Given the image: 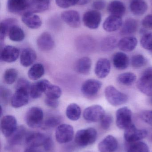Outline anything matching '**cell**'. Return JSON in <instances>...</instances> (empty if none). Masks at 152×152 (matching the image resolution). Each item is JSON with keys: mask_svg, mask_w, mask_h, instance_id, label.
Wrapping results in <instances>:
<instances>
[{"mask_svg": "<svg viewBox=\"0 0 152 152\" xmlns=\"http://www.w3.org/2000/svg\"><path fill=\"white\" fill-rule=\"evenodd\" d=\"M137 87L143 94L152 96V74H143L137 81Z\"/></svg>", "mask_w": 152, "mask_h": 152, "instance_id": "16", "label": "cell"}, {"mask_svg": "<svg viewBox=\"0 0 152 152\" xmlns=\"http://www.w3.org/2000/svg\"><path fill=\"white\" fill-rule=\"evenodd\" d=\"M138 28V23L134 19L129 18L126 20L122 25L120 33L122 35H129L134 34Z\"/></svg>", "mask_w": 152, "mask_h": 152, "instance_id": "31", "label": "cell"}, {"mask_svg": "<svg viewBox=\"0 0 152 152\" xmlns=\"http://www.w3.org/2000/svg\"><path fill=\"white\" fill-rule=\"evenodd\" d=\"M44 73V66L40 63H37L29 69L28 72V75L30 79L36 80L43 77Z\"/></svg>", "mask_w": 152, "mask_h": 152, "instance_id": "35", "label": "cell"}, {"mask_svg": "<svg viewBox=\"0 0 152 152\" xmlns=\"http://www.w3.org/2000/svg\"><path fill=\"white\" fill-rule=\"evenodd\" d=\"M48 137L45 134L39 132L28 133L25 141L26 147L36 149L43 146Z\"/></svg>", "mask_w": 152, "mask_h": 152, "instance_id": "12", "label": "cell"}, {"mask_svg": "<svg viewBox=\"0 0 152 152\" xmlns=\"http://www.w3.org/2000/svg\"><path fill=\"white\" fill-rule=\"evenodd\" d=\"M141 118L145 122L152 126V110L145 111L141 114Z\"/></svg>", "mask_w": 152, "mask_h": 152, "instance_id": "48", "label": "cell"}, {"mask_svg": "<svg viewBox=\"0 0 152 152\" xmlns=\"http://www.w3.org/2000/svg\"><path fill=\"white\" fill-rule=\"evenodd\" d=\"M31 85L28 80L25 79H20L17 83L16 88L23 87L27 88L30 90V87Z\"/></svg>", "mask_w": 152, "mask_h": 152, "instance_id": "52", "label": "cell"}, {"mask_svg": "<svg viewBox=\"0 0 152 152\" xmlns=\"http://www.w3.org/2000/svg\"><path fill=\"white\" fill-rule=\"evenodd\" d=\"M80 0H55L57 6L62 9H67L79 4Z\"/></svg>", "mask_w": 152, "mask_h": 152, "instance_id": "45", "label": "cell"}, {"mask_svg": "<svg viewBox=\"0 0 152 152\" xmlns=\"http://www.w3.org/2000/svg\"><path fill=\"white\" fill-rule=\"evenodd\" d=\"M25 152H38L36 150L35 148H29L26 147L25 150Z\"/></svg>", "mask_w": 152, "mask_h": 152, "instance_id": "54", "label": "cell"}, {"mask_svg": "<svg viewBox=\"0 0 152 152\" xmlns=\"http://www.w3.org/2000/svg\"><path fill=\"white\" fill-rule=\"evenodd\" d=\"M123 25V20L121 17L111 15L104 20L103 23L104 29L108 32L117 31Z\"/></svg>", "mask_w": 152, "mask_h": 152, "instance_id": "21", "label": "cell"}, {"mask_svg": "<svg viewBox=\"0 0 152 152\" xmlns=\"http://www.w3.org/2000/svg\"><path fill=\"white\" fill-rule=\"evenodd\" d=\"M117 140L112 135L106 136L98 145L100 152H114L117 149Z\"/></svg>", "mask_w": 152, "mask_h": 152, "instance_id": "19", "label": "cell"}, {"mask_svg": "<svg viewBox=\"0 0 152 152\" xmlns=\"http://www.w3.org/2000/svg\"><path fill=\"white\" fill-rule=\"evenodd\" d=\"M77 44L78 45V48L85 51L92 48V45L93 44V40L88 37H81L78 39Z\"/></svg>", "mask_w": 152, "mask_h": 152, "instance_id": "44", "label": "cell"}, {"mask_svg": "<svg viewBox=\"0 0 152 152\" xmlns=\"http://www.w3.org/2000/svg\"><path fill=\"white\" fill-rule=\"evenodd\" d=\"M53 145L52 139L49 136L46 140L44 145H43V147L46 151H50L52 149Z\"/></svg>", "mask_w": 152, "mask_h": 152, "instance_id": "53", "label": "cell"}, {"mask_svg": "<svg viewBox=\"0 0 152 152\" xmlns=\"http://www.w3.org/2000/svg\"><path fill=\"white\" fill-rule=\"evenodd\" d=\"M112 62L115 68L118 70H124L129 66V60L126 53L119 52L114 54L112 58Z\"/></svg>", "mask_w": 152, "mask_h": 152, "instance_id": "27", "label": "cell"}, {"mask_svg": "<svg viewBox=\"0 0 152 152\" xmlns=\"http://www.w3.org/2000/svg\"><path fill=\"white\" fill-rule=\"evenodd\" d=\"M18 76V72L13 68L9 69L4 72V82L8 85H11L15 82Z\"/></svg>", "mask_w": 152, "mask_h": 152, "instance_id": "40", "label": "cell"}, {"mask_svg": "<svg viewBox=\"0 0 152 152\" xmlns=\"http://www.w3.org/2000/svg\"><path fill=\"white\" fill-rule=\"evenodd\" d=\"M8 36L10 40L11 41L15 42H20L24 40L25 33L21 28L15 25L10 28Z\"/></svg>", "mask_w": 152, "mask_h": 152, "instance_id": "34", "label": "cell"}, {"mask_svg": "<svg viewBox=\"0 0 152 152\" xmlns=\"http://www.w3.org/2000/svg\"><path fill=\"white\" fill-rule=\"evenodd\" d=\"M1 131L5 137H9L16 130L17 121L16 118L12 115H6L1 120Z\"/></svg>", "mask_w": 152, "mask_h": 152, "instance_id": "11", "label": "cell"}, {"mask_svg": "<svg viewBox=\"0 0 152 152\" xmlns=\"http://www.w3.org/2000/svg\"><path fill=\"white\" fill-rule=\"evenodd\" d=\"M74 135V129L72 126L68 124L59 125L55 131L56 141L60 144L68 143L71 142Z\"/></svg>", "mask_w": 152, "mask_h": 152, "instance_id": "4", "label": "cell"}, {"mask_svg": "<svg viewBox=\"0 0 152 152\" xmlns=\"http://www.w3.org/2000/svg\"><path fill=\"white\" fill-rule=\"evenodd\" d=\"M117 39L113 37H109L104 38L101 42V48L104 52L111 51L117 45Z\"/></svg>", "mask_w": 152, "mask_h": 152, "instance_id": "37", "label": "cell"}, {"mask_svg": "<svg viewBox=\"0 0 152 152\" xmlns=\"http://www.w3.org/2000/svg\"><path fill=\"white\" fill-rule=\"evenodd\" d=\"M28 133L26 129L23 126L18 127L14 133L8 137V143L11 145H16L21 144L23 141H26Z\"/></svg>", "mask_w": 152, "mask_h": 152, "instance_id": "22", "label": "cell"}, {"mask_svg": "<svg viewBox=\"0 0 152 152\" xmlns=\"http://www.w3.org/2000/svg\"><path fill=\"white\" fill-rule=\"evenodd\" d=\"M62 19L69 26L74 28L79 27L81 25L79 13L74 10L66 11L61 14Z\"/></svg>", "mask_w": 152, "mask_h": 152, "instance_id": "14", "label": "cell"}, {"mask_svg": "<svg viewBox=\"0 0 152 152\" xmlns=\"http://www.w3.org/2000/svg\"><path fill=\"white\" fill-rule=\"evenodd\" d=\"M148 5L143 0H132L129 5L131 12L136 16L143 15L148 10Z\"/></svg>", "mask_w": 152, "mask_h": 152, "instance_id": "29", "label": "cell"}, {"mask_svg": "<svg viewBox=\"0 0 152 152\" xmlns=\"http://www.w3.org/2000/svg\"><path fill=\"white\" fill-rule=\"evenodd\" d=\"M141 45L144 49L152 51V32L145 33L140 41Z\"/></svg>", "mask_w": 152, "mask_h": 152, "instance_id": "43", "label": "cell"}, {"mask_svg": "<svg viewBox=\"0 0 152 152\" xmlns=\"http://www.w3.org/2000/svg\"><path fill=\"white\" fill-rule=\"evenodd\" d=\"M44 114L43 110L37 107L30 108L27 112L25 121L27 125L32 128L40 127L43 124Z\"/></svg>", "mask_w": 152, "mask_h": 152, "instance_id": "3", "label": "cell"}, {"mask_svg": "<svg viewBox=\"0 0 152 152\" xmlns=\"http://www.w3.org/2000/svg\"><path fill=\"white\" fill-rule=\"evenodd\" d=\"M147 60L142 54H136L131 59V65L134 68H140L146 65Z\"/></svg>", "mask_w": 152, "mask_h": 152, "instance_id": "41", "label": "cell"}, {"mask_svg": "<svg viewBox=\"0 0 152 152\" xmlns=\"http://www.w3.org/2000/svg\"><path fill=\"white\" fill-rule=\"evenodd\" d=\"M19 55L18 49L12 45H7L4 47L1 51V59L4 62L12 63L18 59Z\"/></svg>", "mask_w": 152, "mask_h": 152, "instance_id": "20", "label": "cell"}, {"mask_svg": "<svg viewBox=\"0 0 152 152\" xmlns=\"http://www.w3.org/2000/svg\"><path fill=\"white\" fill-rule=\"evenodd\" d=\"M91 0H80L79 1V4L81 5H84V4H87Z\"/></svg>", "mask_w": 152, "mask_h": 152, "instance_id": "55", "label": "cell"}, {"mask_svg": "<svg viewBox=\"0 0 152 152\" xmlns=\"http://www.w3.org/2000/svg\"><path fill=\"white\" fill-rule=\"evenodd\" d=\"M11 92L9 89L5 87H1L0 89V97L1 102L5 104H8V102L11 98Z\"/></svg>", "mask_w": 152, "mask_h": 152, "instance_id": "46", "label": "cell"}, {"mask_svg": "<svg viewBox=\"0 0 152 152\" xmlns=\"http://www.w3.org/2000/svg\"><path fill=\"white\" fill-rule=\"evenodd\" d=\"M132 124V112L129 108L123 107L116 112V124L118 128L126 129Z\"/></svg>", "mask_w": 152, "mask_h": 152, "instance_id": "5", "label": "cell"}, {"mask_svg": "<svg viewBox=\"0 0 152 152\" xmlns=\"http://www.w3.org/2000/svg\"><path fill=\"white\" fill-rule=\"evenodd\" d=\"M127 152H150V150L145 143L139 141L130 143Z\"/></svg>", "mask_w": 152, "mask_h": 152, "instance_id": "39", "label": "cell"}, {"mask_svg": "<svg viewBox=\"0 0 152 152\" xmlns=\"http://www.w3.org/2000/svg\"><path fill=\"white\" fill-rule=\"evenodd\" d=\"M111 70V63L109 61L105 58H101L97 61L95 68V75L99 78L107 77Z\"/></svg>", "mask_w": 152, "mask_h": 152, "instance_id": "18", "label": "cell"}, {"mask_svg": "<svg viewBox=\"0 0 152 152\" xmlns=\"http://www.w3.org/2000/svg\"><path fill=\"white\" fill-rule=\"evenodd\" d=\"M22 21L26 26L31 29H37L42 25L40 17L31 12H25L22 15Z\"/></svg>", "mask_w": 152, "mask_h": 152, "instance_id": "23", "label": "cell"}, {"mask_svg": "<svg viewBox=\"0 0 152 152\" xmlns=\"http://www.w3.org/2000/svg\"><path fill=\"white\" fill-rule=\"evenodd\" d=\"M52 0H30L29 7L26 12L32 13L41 12L47 10L50 8Z\"/></svg>", "mask_w": 152, "mask_h": 152, "instance_id": "25", "label": "cell"}, {"mask_svg": "<svg viewBox=\"0 0 152 152\" xmlns=\"http://www.w3.org/2000/svg\"><path fill=\"white\" fill-rule=\"evenodd\" d=\"M29 90L23 87L16 88L11 98V104L14 108H19L27 104L29 100Z\"/></svg>", "mask_w": 152, "mask_h": 152, "instance_id": "6", "label": "cell"}, {"mask_svg": "<svg viewBox=\"0 0 152 152\" xmlns=\"http://www.w3.org/2000/svg\"><path fill=\"white\" fill-rule=\"evenodd\" d=\"M83 21L84 26L88 28L96 29L101 21V14L96 10L88 11L84 14Z\"/></svg>", "mask_w": 152, "mask_h": 152, "instance_id": "10", "label": "cell"}, {"mask_svg": "<svg viewBox=\"0 0 152 152\" xmlns=\"http://www.w3.org/2000/svg\"><path fill=\"white\" fill-rule=\"evenodd\" d=\"M137 43V39L134 37H126L122 38L118 42L117 46L120 50L129 52L136 48Z\"/></svg>", "mask_w": 152, "mask_h": 152, "instance_id": "24", "label": "cell"}, {"mask_svg": "<svg viewBox=\"0 0 152 152\" xmlns=\"http://www.w3.org/2000/svg\"><path fill=\"white\" fill-rule=\"evenodd\" d=\"M45 94L47 98L58 100L61 96V88L58 86L51 84L45 92Z\"/></svg>", "mask_w": 152, "mask_h": 152, "instance_id": "38", "label": "cell"}, {"mask_svg": "<svg viewBox=\"0 0 152 152\" xmlns=\"http://www.w3.org/2000/svg\"><path fill=\"white\" fill-rule=\"evenodd\" d=\"M66 114L67 118L70 120H78L81 116V108L77 104H70L66 109Z\"/></svg>", "mask_w": 152, "mask_h": 152, "instance_id": "33", "label": "cell"}, {"mask_svg": "<svg viewBox=\"0 0 152 152\" xmlns=\"http://www.w3.org/2000/svg\"><path fill=\"white\" fill-rule=\"evenodd\" d=\"M148 133L145 129H138L134 124L126 129L124 132V138L127 142H135L145 138Z\"/></svg>", "mask_w": 152, "mask_h": 152, "instance_id": "8", "label": "cell"}, {"mask_svg": "<svg viewBox=\"0 0 152 152\" xmlns=\"http://www.w3.org/2000/svg\"><path fill=\"white\" fill-rule=\"evenodd\" d=\"M142 25L145 28L152 30V14L147 15L144 18Z\"/></svg>", "mask_w": 152, "mask_h": 152, "instance_id": "49", "label": "cell"}, {"mask_svg": "<svg viewBox=\"0 0 152 152\" xmlns=\"http://www.w3.org/2000/svg\"><path fill=\"white\" fill-rule=\"evenodd\" d=\"M151 103H152V99H151Z\"/></svg>", "mask_w": 152, "mask_h": 152, "instance_id": "57", "label": "cell"}, {"mask_svg": "<svg viewBox=\"0 0 152 152\" xmlns=\"http://www.w3.org/2000/svg\"><path fill=\"white\" fill-rule=\"evenodd\" d=\"M61 122V118L59 116H51L46 120L44 122L43 128L45 129L53 128L59 126Z\"/></svg>", "mask_w": 152, "mask_h": 152, "instance_id": "42", "label": "cell"}, {"mask_svg": "<svg viewBox=\"0 0 152 152\" xmlns=\"http://www.w3.org/2000/svg\"><path fill=\"white\" fill-rule=\"evenodd\" d=\"M92 60L88 57H84L77 61L75 66L76 71L83 75H87L90 73L92 67Z\"/></svg>", "mask_w": 152, "mask_h": 152, "instance_id": "28", "label": "cell"}, {"mask_svg": "<svg viewBox=\"0 0 152 152\" xmlns=\"http://www.w3.org/2000/svg\"><path fill=\"white\" fill-rule=\"evenodd\" d=\"M51 83L47 80H41L31 85L29 90V95L33 99L41 97L42 94L45 93Z\"/></svg>", "mask_w": 152, "mask_h": 152, "instance_id": "15", "label": "cell"}, {"mask_svg": "<svg viewBox=\"0 0 152 152\" xmlns=\"http://www.w3.org/2000/svg\"><path fill=\"white\" fill-rule=\"evenodd\" d=\"M36 59L37 54L35 50L30 48H26L21 54V64L25 67H28L32 65Z\"/></svg>", "mask_w": 152, "mask_h": 152, "instance_id": "26", "label": "cell"}, {"mask_svg": "<svg viewBox=\"0 0 152 152\" xmlns=\"http://www.w3.org/2000/svg\"><path fill=\"white\" fill-rule=\"evenodd\" d=\"M45 102L46 104L48 107L51 108H57L59 105V102L58 100L56 99H52L50 98H47L46 97L45 100Z\"/></svg>", "mask_w": 152, "mask_h": 152, "instance_id": "51", "label": "cell"}, {"mask_svg": "<svg viewBox=\"0 0 152 152\" xmlns=\"http://www.w3.org/2000/svg\"><path fill=\"white\" fill-rule=\"evenodd\" d=\"M17 20L15 19L8 18L4 20L0 24V40L1 42L4 40L7 34L9 33L10 28L16 25Z\"/></svg>", "mask_w": 152, "mask_h": 152, "instance_id": "32", "label": "cell"}, {"mask_svg": "<svg viewBox=\"0 0 152 152\" xmlns=\"http://www.w3.org/2000/svg\"><path fill=\"white\" fill-rule=\"evenodd\" d=\"M112 123V118L110 115L106 114L101 121V126L104 130H108Z\"/></svg>", "mask_w": 152, "mask_h": 152, "instance_id": "47", "label": "cell"}, {"mask_svg": "<svg viewBox=\"0 0 152 152\" xmlns=\"http://www.w3.org/2000/svg\"><path fill=\"white\" fill-rule=\"evenodd\" d=\"M30 0H8L7 8L10 12L24 14L28 10Z\"/></svg>", "mask_w": 152, "mask_h": 152, "instance_id": "13", "label": "cell"}, {"mask_svg": "<svg viewBox=\"0 0 152 152\" xmlns=\"http://www.w3.org/2000/svg\"><path fill=\"white\" fill-rule=\"evenodd\" d=\"M106 3L104 0H95L93 4V7L96 10H101L105 8Z\"/></svg>", "mask_w": 152, "mask_h": 152, "instance_id": "50", "label": "cell"}, {"mask_svg": "<svg viewBox=\"0 0 152 152\" xmlns=\"http://www.w3.org/2000/svg\"><path fill=\"white\" fill-rule=\"evenodd\" d=\"M151 52H152V51H151Z\"/></svg>", "mask_w": 152, "mask_h": 152, "instance_id": "58", "label": "cell"}, {"mask_svg": "<svg viewBox=\"0 0 152 152\" xmlns=\"http://www.w3.org/2000/svg\"><path fill=\"white\" fill-rule=\"evenodd\" d=\"M137 80V76L134 73L126 72L118 76L117 80L120 84L126 86L133 85Z\"/></svg>", "mask_w": 152, "mask_h": 152, "instance_id": "36", "label": "cell"}, {"mask_svg": "<svg viewBox=\"0 0 152 152\" xmlns=\"http://www.w3.org/2000/svg\"><path fill=\"white\" fill-rule=\"evenodd\" d=\"M151 141H152V134L151 135Z\"/></svg>", "mask_w": 152, "mask_h": 152, "instance_id": "56", "label": "cell"}, {"mask_svg": "<svg viewBox=\"0 0 152 152\" xmlns=\"http://www.w3.org/2000/svg\"><path fill=\"white\" fill-rule=\"evenodd\" d=\"M97 137V131L94 128L80 129L75 135V144L78 147L84 148L94 143Z\"/></svg>", "mask_w": 152, "mask_h": 152, "instance_id": "1", "label": "cell"}, {"mask_svg": "<svg viewBox=\"0 0 152 152\" xmlns=\"http://www.w3.org/2000/svg\"><path fill=\"white\" fill-rule=\"evenodd\" d=\"M105 115V111L104 108L98 104L87 107L83 112L84 119L89 122L101 121Z\"/></svg>", "mask_w": 152, "mask_h": 152, "instance_id": "7", "label": "cell"}, {"mask_svg": "<svg viewBox=\"0 0 152 152\" xmlns=\"http://www.w3.org/2000/svg\"><path fill=\"white\" fill-rule=\"evenodd\" d=\"M102 86V83L100 80L90 79L83 83L81 87V92L86 97H93L97 94Z\"/></svg>", "mask_w": 152, "mask_h": 152, "instance_id": "9", "label": "cell"}, {"mask_svg": "<svg viewBox=\"0 0 152 152\" xmlns=\"http://www.w3.org/2000/svg\"><path fill=\"white\" fill-rule=\"evenodd\" d=\"M37 44L38 48L43 51H48L53 49L55 45L54 40L50 33L44 32L37 38Z\"/></svg>", "mask_w": 152, "mask_h": 152, "instance_id": "17", "label": "cell"}, {"mask_svg": "<svg viewBox=\"0 0 152 152\" xmlns=\"http://www.w3.org/2000/svg\"><path fill=\"white\" fill-rule=\"evenodd\" d=\"M104 94L106 100L112 106L122 105L126 103L128 100L127 95L119 91L112 86H108L105 88Z\"/></svg>", "mask_w": 152, "mask_h": 152, "instance_id": "2", "label": "cell"}, {"mask_svg": "<svg viewBox=\"0 0 152 152\" xmlns=\"http://www.w3.org/2000/svg\"><path fill=\"white\" fill-rule=\"evenodd\" d=\"M108 10L111 15L122 17L126 12V6L120 1L114 0L108 5Z\"/></svg>", "mask_w": 152, "mask_h": 152, "instance_id": "30", "label": "cell"}]
</instances>
